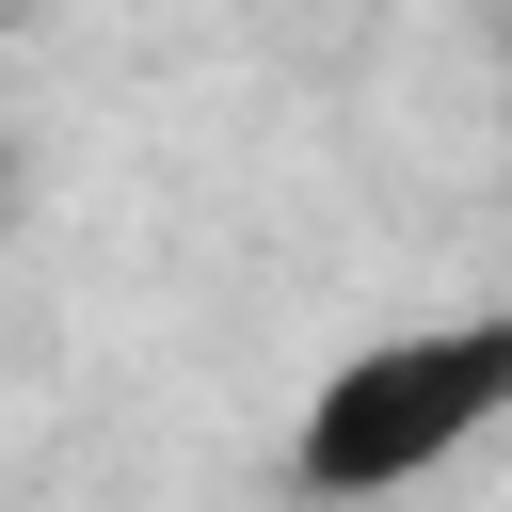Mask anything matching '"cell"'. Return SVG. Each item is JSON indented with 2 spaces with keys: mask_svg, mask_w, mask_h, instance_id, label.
I'll use <instances>...</instances> for the list:
<instances>
[{
  "mask_svg": "<svg viewBox=\"0 0 512 512\" xmlns=\"http://www.w3.org/2000/svg\"><path fill=\"white\" fill-rule=\"evenodd\" d=\"M512 416V304H464V320H400L368 352H336L304 384V432H288V480L320 512H384L416 480H448L480 432Z\"/></svg>",
  "mask_w": 512,
  "mask_h": 512,
  "instance_id": "1",
  "label": "cell"
}]
</instances>
